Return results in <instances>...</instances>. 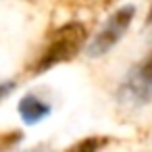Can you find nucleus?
I'll use <instances>...</instances> for the list:
<instances>
[{
    "label": "nucleus",
    "instance_id": "nucleus-6",
    "mask_svg": "<svg viewBox=\"0 0 152 152\" xmlns=\"http://www.w3.org/2000/svg\"><path fill=\"white\" fill-rule=\"evenodd\" d=\"M102 142L100 140H90V142H81V144H77V148L79 150H94V148H98Z\"/></svg>",
    "mask_w": 152,
    "mask_h": 152
},
{
    "label": "nucleus",
    "instance_id": "nucleus-7",
    "mask_svg": "<svg viewBox=\"0 0 152 152\" xmlns=\"http://www.w3.org/2000/svg\"><path fill=\"white\" fill-rule=\"evenodd\" d=\"M148 21H152V9H150V15H148Z\"/></svg>",
    "mask_w": 152,
    "mask_h": 152
},
{
    "label": "nucleus",
    "instance_id": "nucleus-3",
    "mask_svg": "<svg viewBox=\"0 0 152 152\" xmlns=\"http://www.w3.org/2000/svg\"><path fill=\"white\" fill-rule=\"evenodd\" d=\"M123 94L129 100L148 102L152 96V52L131 71L123 86Z\"/></svg>",
    "mask_w": 152,
    "mask_h": 152
},
{
    "label": "nucleus",
    "instance_id": "nucleus-4",
    "mask_svg": "<svg viewBox=\"0 0 152 152\" xmlns=\"http://www.w3.org/2000/svg\"><path fill=\"white\" fill-rule=\"evenodd\" d=\"M19 115L21 119L27 123V125H34V123H40L42 119H46L50 115V106L46 102H42L40 98L36 96H23L19 100Z\"/></svg>",
    "mask_w": 152,
    "mask_h": 152
},
{
    "label": "nucleus",
    "instance_id": "nucleus-1",
    "mask_svg": "<svg viewBox=\"0 0 152 152\" xmlns=\"http://www.w3.org/2000/svg\"><path fill=\"white\" fill-rule=\"evenodd\" d=\"M86 36H88V27L83 23H77V21L65 23L63 27H58L54 31V36L50 38V44L46 46L42 58L38 61L36 73H42V71H46V69H50L58 63H65V61L73 58L81 50V46L86 42Z\"/></svg>",
    "mask_w": 152,
    "mask_h": 152
},
{
    "label": "nucleus",
    "instance_id": "nucleus-5",
    "mask_svg": "<svg viewBox=\"0 0 152 152\" xmlns=\"http://www.w3.org/2000/svg\"><path fill=\"white\" fill-rule=\"evenodd\" d=\"M13 88H15V83H13V81H4V83H0V100L7 98V96L13 92Z\"/></svg>",
    "mask_w": 152,
    "mask_h": 152
},
{
    "label": "nucleus",
    "instance_id": "nucleus-2",
    "mask_svg": "<svg viewBox=\"0 0 152 152\" xmlns=\"http://www.w3.org/2000/svg\"><path fill=\"white\" fill-rule=\"evenodd\" d=\"M135 15V9L133 7H123L119 9L110 19L108 23L104 25V29H100V34L92 40L90 48H88V54L90 56H102L106 54L127 31V27L131 25V19Z\"/></svg>",
    "mask_w": 152,
    "mask_h": 152
}]
</instances>
